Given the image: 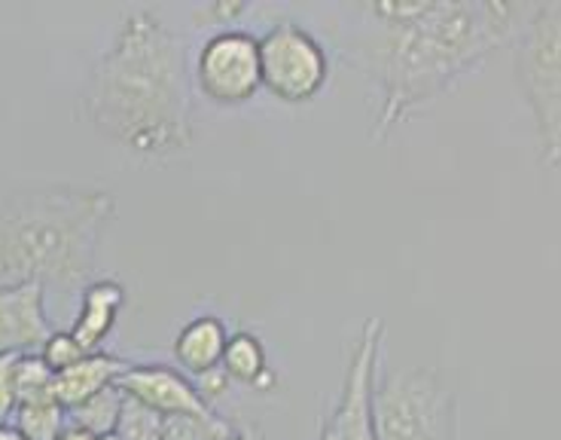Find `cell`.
Here are the masks:
<instances>
[{
    "label": "cell",
    "mask_w": 561,
    "mask_h": 440,
    "mask_svg": "<svg viewBox=\"0 0 561 440\" xmlns=\"http://www.w3.org/2000/svg\"><path fill=\"white\" fill-rule=\"evenodd\" d=\"M85 116L135 157L165 159L193 144V89L186 46L153 10L119 19L89 74Z\"/></svg>",
    "instance_id": "2"
},
{
    "label": "cell",
    "mask_w": 561,
    "mask_h": 440,
    "mask_svg": "<svg viewBox=\"0 0 561 440\" xmlns=\"http://www.w3.org/2000/svg\"><path fill=\"white\" fill-rule=\"evenodd\" d=\"M113 431L123 440H165V419L156 416L153 410H147V407H140L138 400L126 398Z\"/></svg>",
    "instance_id": "18"
},
{
    "label": "cell",
    "mask_w": 561,
    "mask_h": 440,
    "mask_svg": "<svg viewBox=\"0 0 561 440\" xmlns=\"http://www.w3.org/2000/svg\"><path fill=\"white\" fill-rule=\"evenodd\" d=\"M53 383H56V373L43 364V358L37 356V352L19 356V368H15V392H19V404L56 398V395H53Z\"/></svg>",
    "instance_id": "17"
},
{
    "label": "cell",
    "mask_w": 561,
    "mask_h": 440,
    "mask_svg": "<svg viewBox=\"0 0 561 440\" xmlns=\"http://www.w3.org/2000/svg\"><path fill=\"white\" fill-rule=\"evenodd\" d=\"M373 422L379 440H455L458 395L443 370H388L373 385Z\"/></svg>",
    "instance_id": "4"
},
{
    "label": "cell",
    "mask_w": 561,
    "mask_h": 440,
    "mask_svg": "<svg viewBox=\"0 0 561 440\" xmlns=\"http://www.w3.org/2000/svg\"><path fill=\"white\" fill-rule=\"evenodd\" d=\"M516 80L540 142V157L559 171L561 159V7L537 3L528 10L516 43Z\"/></svg>",
    "instance_id": "5"
},
{
    "label": "cell",
    "mask_w": 561,
    "mask_h": 440,
    "mask_svg": "<svg viewBox=\"0 0 561 440\" xmlns=\"http://www.w3.org/2000/svg\"><path fill=\"white\" fill-rule=\"evenodd\" d=\"M123 400L126 395L111 385V388H104L99 392L95 398H89L80 407H73L68 410V422L77 428H85V431H92V435H107L116 428V419H119V410H123Z\"/></svg>",
    "instance_id": "16"
},
{
    "label": "cell",
    "mask_w": 561,
    "mask_h": 440,
    "mask_svg": "<svg viewBox=\"0 0 561 440\" xmlns=\"http://www.w3.org/2000/svg\"><path fill=\"white\" fill-rule=\"evenodd\" d=\"M244 10H248V3H229V0H217V3H210L208 13L214 15V19H220V22H232V19H239Z\"/></svg>",
    "instance_id": "21"
},
{
    "label": "cell",
    "mask_w": 561,
    "mask_h": 440,
    "mask_svg": "<svg viewBox=\"0 0 561 440\" xmlns=\"http://www.w3.org/2000/svg\"><path fill=\"white\" fill-rule=\"evenodd\" d=\"M226 340H229V327L220 315H196L193 321H186L174 337V361L181 373L198 380L210 370H220Z\"/></svg>",
    "instance_id": "12"
},
{
    "label": "cell",
    "mask_w": 561,
    "mask_h": 440,
    "mask_svg": "<svg viewBox=\"0 0 561 440\" xmlns=\"http://www.w3.org/2000/svg\"><path fill=\"white\" fill-rule=\"evenodd\" d=\"M116 202L107 190L46 184L22 190L0 208V287L43 284L80 294L95 282L99 248Z\"/></svg>",
    "instance_id": "3"
},
{
    "label": "cell",
    "mask_w": 561,
    "mask_h": 440,
    "mask_svg": "<svg viewBox=\"0 0 561 440\" xmlns=\"http://www.w3.org/2000/svg\"><path fill=\"white\" fill-rule=\"evenodd\" d=\"M126 306V287L116 279H95L80 291V313L73 318L70 337L85 352H101L104 340L113 334L116 318Z\"/></svg>",
    "instance_id": "11"
},
{
    "label": "cell",
    "mask_w": 561,
    "mask_h": 440,
    "mask_svg": "<svg viewBox=\"0 0 561 440\" xmlns=\"http://www.w3.org/2000/svg\"><path fill=\"white\" fill-rule=\"evenodd\" d=\"M10 426L19 431L22 440H61L70 422L68 410L56 398H43L31 400V404H19Z\"/></svg>",
    "instance_id": "15"
},
{
    "label": "cell",
    "mask_w": 561,
    "mask_h": 440,
    "mask_svg": "<svg viewBox=\"0 0 561 440\" xmlns=\"http://www.w3.org/2000/svg\"><path fill=\"white\" fill-rule=\"evenodd\" d=\"M95 440H123V438H119L116 431H107V435H99V438H95Z\"/></svg>",
    "instance_id": "24"
},
{
    "label": "cell",
    "mask_w": 561,
    "mask_h": 440,
    "mask_svg": "<svg viewBox=\"0 0 561 440\" xmlns=\"http://www.w3.org/2000/svg\"><path fill=\"white\" fill-rule=\"evenodd\" d=\"M15 368H19V356H0V426H3V422H10L15 407H19Z\"/></svg>",
    "instance_id": "20"
},
{
    "label": "cell",
    "mask_w": 561,
    "mask_h": 440,
    "mask_svg": "<svg viewBox=\"0 0 561 440\" xmlns=\"http://www.w3.org/2000/svg\"><path fill=\"white\" fill-rule=\"evenodd\" d=\"M198 92L220 108H241L263 89L260 77V43L241 29H224L198 46Z\"/></svg>",
    "instance_id": "8"
},
{
    "label": "cell",
    "mask_w": 561,
    "mask_h": 440,
    "mask_svg": "<svg viewBox=\"0 0 561 440\" xmlns=\"http://www.w3.org/2000/svg\"><path fill=\"white\" fill-rule=\"evenodd\" d=\"M0 440H22V438H19V431H15L10 422H3V426H0Z\"/></svg>",
    "instance_id": "23"
},
{
    "label": "cell",
    "mask_w": 561,
    "mask_h": 440,
    "mask_svg": "<svg viewBox=\"0 0 561 440\" xmlns=\"http://www.w3.org/2000/svg\"><path fill=\"white\" fill-rule=\"evenodd\" d=\"M263 89L284 104H306L330 80V58L321 41L296 22H278L260 37Z\"/></svg>",
    "instance_id": "6"
},
{
    "label": "cell",
    "mask_w": 561,
    "mask_h": 440,
    "mask_svg": "<svg viewBox=\"0 0 561 440\" xmlns=\"http://www.w3.org/2000/svg\"><path fill=\"white\" fill-rule=\"evenodd\" d=\"M37 356L43 358V364L53 370V373H61V370H68L70 364H77V361L89 356V352L70 337V330H53L49 340L43 342Z\"/></svg>",
    "instance_id": "19"
},
{
    "label": "cell",
    "mask_w": 561,
    "mask_h": 440,
    "mask_svg": "<svg viewBox=\"0 0 561 440\" xmlns=\"http://www.w3.org/2000/svg\"><path fill=\"white\" fill-rule=\"evenodd\" d=\"M49 334H53V321L46 313L43 284L0 287V356L41 352Z\"/></svg>",
    "instance_id": "10"
},
{
    "label": "cell",
    "mask_w": 561,
    "mask_h": 440,
    "mask_svg": "<svg viewBox=\"0 0 561 440\" xmlns=\"http://www.w3.org/2000/svg\"><path fill=\"white\" fill-rule=\"evenodd\" d=\"M220 370L229 376V383L253 385L260 392H268L275 385V376L268 370V356L263 340L251 334V330H239V334H229L224 349V361Z\"/></svg>",
    "instance_id": "14"
},
{
    "label": "cell",
    "mask_w": 561,
    "mask_h": 440,
    "mask_svg": "<svg viewBox=\"0 0 561 440\" xmlns=\"http://www.w3.org/2000/svg\"><path fill=\"white\" fill-rule=\"evenodd\" d=\"M99 435H92V431H85V428H77V426H68L65 428V435L61 440H95Z\"/></svg>",
    "instance_id": "22"
},
{
    "label": "cell",
    "mask_w": 561,
    "mask_h": 440,
    "mask_svg": "<svg viewBox=\"0 0 561 440\" xmlns=\"http://www.w3.org/2000/svg\"><path fill=\"white\" fill-rule=\"evenodd\" d=\"M385 25L376 80L381 104L373 142L436 101L461 77L519 34L528 10L501 0H376L366 7Z\"/></svg>",
    "instance_id": "1"
},
{
    "label": "cell",
    "mask_w": 561,
    "mask_h": 440,
    "mask_svg": "<svg viewBox=\"0 0 561 440\" xmlns=\"http://www.w3.org/2000/svg\"><path fill=\"white\" fill-rule=\"evenodd\" d=\"M381 346H385V321L373 315L366 318L351 346L345 380L333 410L323 416L318 440H379L373 422V385L379 376Z\"/></svg>",
    "instance_id": "7"
},
{
    "label": "cell",
    "mask_w": 561,
    "mask_h": 440,
    "mask_svg": "<svg viewBox=\"0 0 561 440\" xmlns=\"http://www.w3.org/2000/svg\"><path fill=\"white\" fill-rule=\"evenodd\" d=\"M116 388L162 419H210V416H217L208 400L198 395L196 383L169 364H128L119 373Z\"/></svg>",
    "instance_id": "9"
},
{
    "label": "cell",
    "mask_w": 561,
    "mask_h": 440,
    "mask_svg": "<svg viewBox=\"0 0 561 440\" xmlns=\"http://www.w3.org/2000/svg\"><path fill=\"white\" fill-rule=\"evenodd\" d=\"M131 361L119 356H111V352H89L85 358H80L77 364H70L68 370L56 373V383H53V395L65 407V410H73L80 407L89 398H95L99 392L111 388L119 380V373L128 368Z\"/></svg>",
    "instance_id": "13"
}]
</instances>
